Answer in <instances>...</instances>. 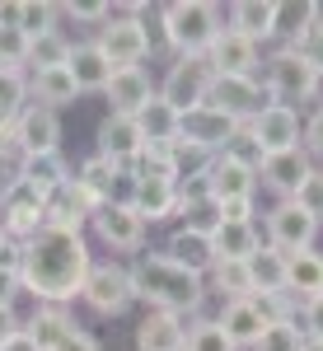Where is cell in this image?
<instances>
[{
  "label": "cell",
  "instance_id": "7dc6e473",
  "mask_svg": "<svg viewBox=\"0 0 323 351\" xmlns=\"http://www.w3.org/2000/svg\"><path fill=\"white\" fill-rule=\"evenodd\" d=\"M300 319H304V337H319L323 342V295L309 300V304H300Z\"/></svg>",
  "mask_w": 323,
  "mask_h": 351
},
{
  "label": "cell",
  "instance_id": "603a6c76",
  "mask_svg": "<svg viewBox=\"0 0 323 351\" xmlns=\"http://www.w3.org/2000/svg\"><path fill=\"white\" fill-rule=\"evenodd\" d=\"M66 71H71V80H75L80 94H104L108 80H112V61L99 52V43H75Z\"/></svg>",
  "mask_w": 323,
  "mask_h": 351
},
{
  "label": "cell",
  "instance_id": "ac0fdd59",
  "mask_svg": "<svg viewBox=\"0 0 323 351\" xmlns=\"http://www.w3.org/2000/svg\"><path fill=\"white\" fill-rule=\"evenodd\" d=\"M206 61H211L215 75H258V71H263V47L248 43L235 28H220V38L211 43Z\"/></svg>",
  "mask_w": 323,
  "mask_h": 351
},
{
  "label": "cell",
  "instance_id": "8d00e7d4",
  "mask_svg": "<svg viewBox=\"0 0 323 351\" xmlns=\"http://www.w3.org/2000/svg\"><path fill=\"white\" fill-rule=\"evenodd\" d=\"M211 286L225 300H248L253 295V281H248V263H211Z\"/></svg>",
  "mask_w": 323,
  "mask_h": 351
},
{
  "label": "cell",
  "instance_id": "d6a6232c",
  "mask_svg": "<svg viewBox=\"0 0 323 351\" xmlns=\"http://www.w3.org/2000/svg\"><path fill=\"white\" fill-rule=\"evenodd\" d=\"M178 117H183V112H174V108L160 99V94H155L145 108L136 112L141 141H145V145H174V141H178Z\"/></svg>",
  "mask_w": 323,
  "mask_h": 351
},
{
  "label": "cell",
  "instance_id": "5bb4252c",
  "mask_svg": "<svg viewBox=\"0 0 323 351\" xmlns=\"http://www.w3.org/2000/svg\"><path fill=\"white\" fill-rule=\"evenodd\" d=\"M319 230H323V225H319V220H309L296 202H276V206L267 211V243H272V248H281L286 258L300 253V248H314Z\"/></svg>",
  "mask_w": 323,
  "mask_h": 351
},
{
  "label": "cell",
  "instance_id": "7402d4cb",
  "mask_svg": "<svg viewBox=\"0 0 323 351\" xmlns=\"http://www.w3.org/2000/svg\"><path fill=\"white\" fill-rule=\"evenodd\" d=\"M183 342H188V324L178 314L150 309L136 324V351H183Z\"/></svg>",
  "mask_w": 323,
  "mask_h": 351
},
{
  "label": "cell",
  "instance_id": "f907efd6",
  "mask_svg": "<svg viewBox=\"0 0 323 351\" xmlns=\"http://www.w3.org/2000/svg\"><path fill=\"white\" fill-rule=\"evenodd\" d=\"M24 286H19V271L0 267V304H14V295H19Z\"/></svg>",
  "mask_w": 323,
  "mask_h": 351
},
{
  "label": "cell",
  "instance_id": "9f6ffc18",
  "mask_svg": "<svg viewBox=\"0 0 323 351\" xmlns=\"http://www.w3.org/2000/svg\"><path fill=\"white\" fill-rule=\"evenodd\" d=\"M304 351H323V342L319 337H304Z\"/></svg>",
  "mask_w": 323,
  "mask_h": 351
},
{
  "label": "cell",
  "instance_id": "bcb514c9",
  "mask_svg": "<svg viewBox=\"0 0 323 351\" xmlns=\"http://www.w3.org/2000/svg\"><path fill=\"white\" fill-rule=\"evenodd\" d=\"M300 145L309 160H323V108H314L304 117V132H300Z\"/></svg>",
  "mask_w": 323,
  "mask_h": 351
},
{
  "label": "cell",
  "instance_id": "ee69618b",
  "mask_svg": "<svg viewBox=\"0 0 323 351\" xmlns=\"http://www.w3.org/2000/svg\"><path fill=\"white\" fill-rule=\"evenodd\" d=\"M61 14H71V19H80V24H108V14H112V5H99V0H71V5H56Z\"/></svg>",
  "mask_w": 323,
  "mask_h": 351
},
{
  "label": "cell",
  "instance_id": "d4e9b609",
  "mask_svg": "<svg viewBox=\"0 0 323 351\" xmlns=\"http://www.w3.org/2000/svg\"><path fill=\"white\" fill-rule=\"evenodd\" d=\"M215 324L225 328V337L243 351V347H253V342L263 337L267 319H263V309H258L253 295H248V300H225V309H220V319H215Z\"/></svg>",
  "mask_w": 323,
  "mask_h": 351
},
{
  "label": "cell",
  "instance_id": "d590c367",
  "mask_svg": "<svg viewBox=\"0 0 323 351\" xmlns=\"http://www.w3.org/2000/svg\"><path fill=\"white\" fill-rule=\"evenodd\" d=\"M178 216H183V230L192 234H206L211 239L215 230H220V202L215 197H183V206H178Z\"/></svg>",
  "mask_w": 323,
  "mask_h": 351
},
{
  "label": "cell",
  "instance_id": "ab89813d",
  "mask_svg": "<svg viewBox=\"0 0 323 351\" xmlns=\"http://www.w3.org/2000/svg\"><path fill=\"white\" fill-rule=\"evenodd\" d=\"M28 108V71H0V112L19 117Z\"/></svg>",
  "mask_w": 323,
  "mask_h": 351
},
{
  "label": "cell",
  "instance_id": "f6af8a7d",
  "mask_svg": "<svg viewBox=\"0 0 323 351\" xmlns=\"http://www.w3.org/2000/svg\"><path fill=\"white\" fill-rule=\"evenodd\" d=\"M296 52L304 56L314 71H323V10H319V19H314V28H309V33L296 43Z\"/></svg>",
  "mask_w": 323,
  "mask_h": 351
},
{
  "label": "cell",
  "instance_id": "b9f144b4",
  "mask_svg": "<svg viewBox=\"0 0 323 351\" xmlns=\"http://www.w3.org/2000/svg\"><path fill=\"white\" fill-rule=\"evenodd\" d=\"M0 71H28V38L19 28H0Z\"/></svg>",
  "mask_w": 323,
  "mask_h": 351
},
{
  "label": "cell",
  "instance_id": "6da1fadb",
  "mask_svg": "<svg viewBox=\"0 0 323 351\" xmlns=\"http://www.w3.org/2000/svg\"><path fill=\"white\" fill-rule=\"evenodd\" d=\"M89 243L84 234L71 230H38L28 243H19V286L38 304H71L84 286V271H89Z\"/></svg>",
  "mask_w": 323,
  "mask_h": 351
},
{
  "label": "cell",
  "instance_id": "e0dca14e",
  "mask_svg": "<svg viewBox=\"0 0 323 351\" xmlns=\"http://www.w3.org/2000/svg\"><path fill=\"white\" fill-rule=\"evenodd\" d=\"M99 150L94 155H104L108 164H117V169H132L141 160V150H145V141H141V127H136V117H122V112H108L104 122H99Z\"/></svg>",
  "mask_w": 323,
  "mask_h": 351
},
{
  "label": "cell",
  "instance_id": "681fc988",
  "mask_svg": "<svg viewBox=\"0 0 323 351\" xmlns=\"http://www.w3.org/2000/svg\"><path fill=\"white\" fill-rule=\"evenodd\" d=\"M19 328H24L19 309H14V304H0V347H5V342H10V337H14Z\"/></svg>",
  "mask_w": 323,
  "mask_h": 351
},
{
  "label": "cell",
  "instance_id": "277c9868",
  "mask_svg": "<svg viewBox=\"0 0 323 351\" xmlns=\"http://www.w3.org/2000/svg\"><path fill=\"white\" fill-rule=\"evenodd\" d=\"M99 52L112 61V71H122V66H141L145 56L155 52V43H150V28L141 19V5H117L112 14H108V24L99 28Z\"/></svg>",
  "mask_w": 323,
  "mask_h": 351
},
{
  "label": "cell",
  "instance_id": "7bdbcfd3",
  "mask_svg": "<svg viewBox=\"0 0 323 351\" xmlns=\"http://www.w3.org/2000/svg\"><path fill=\"white\" fill-rule=\"evenodd\" d=\"M291 202H296V206H300L309 220H319V225H323V169H314V173L300 183Z\"/></svg>",
  "mask_w": 323,
  "mask_h": 351
},
{
  "label": "cell",
  "instance_id": "5b68a950",
  "mask_svg": "<svg viewBox=\"0 0 323 351\" xmlns=\"http://www.w3.org/2000/svg\"><path fill=\"white\" fill-rule=\"evenodd\" d=\"M263 89H267L272 104H309V89H314V66L296 52V47H276L272 56H263Z\"/></svg>",
  "mask_w": 323,
  "mask_h": 351
},
{
  "label": "cell",
  "instance_id": "db71d44e",
  "mask_svg": "<svg viewBox=\"0 0 323 351\" xmlns=\"http://www.w3.org/2000/svg\"><path fill=\"white\" fill-rule=\"evenodd\" d=\"M61 351H104V347H99V342H94L89 332H75V337H71V342H66Z\"/></svg>",
  "mask_w": 323,
  "mask_h": 351
},
{
  "label": "cell",
  "instance_id": "11a10c76",
  "mask_svg": "<svg viewBox=\"0 0 323 351\" xmlns=\"http://www.w3.org/2000/svg\"><path fill=\"white\" fill-rule=\"evenodd\" d=\"M309 104L323 108V71H314V89H309Z\"/></svg>",
  "mask_w": 323,
  "mask_h": 351
},
{
  "label": "cell",
  "instance_id": "1f68e13d",
  "mask_svg": "<svg viewBox=\"0 0 323 351\" xmlns=\"http://www.w3.org/2000/svg\"><path fill=\"white\" fill-rule=\"evenodd\" d=\"M66 178H71V164H66L61 150H56V155H24V160H19V183H28V188L43 192V197L52 188H61Z\"/></svg>",
  "mask_w": 323,
  "mask_h": 351
},
{
  "label": "cell",
  "instance_id": "83f0119b",
  "mask_svg": "<svg viewBox=\"0 0 323 351\" xmlns=\"http://www.w3.org/2000/svg\"><path fill=\"white\" fill-rule=\"evenodd\" d=\"M28 332H33V342H38V351H61L80 328H75V319L61 309V304H38V314L28 319Z\"/></svg>",
  "mask_w": 323,
  "mask_h": 351
},
{
  "label": "cell",
  "instance_id": "60d3db41",
  "mask_svg": "<svg viewBox=\"0 0 323 351\" xmlns=\"http://www.w3.org/2000/svg\"><path fill=\"white\" fill-rule=\"evenodd\" d=\"M56 5H47V0H24V19H19V33L24 38H43V33H52L56 28Z\"/></svg>",
  "mask_w": 323,
  "mask_h": 351
},
{
  "label": "cell",
  "instance_id": "7a4b0ae2",
  "mask_svg": "<svg viewBox=\"0 0 323 351\" xmlns=\"http://www.w3.org/2000/svg\"><path fill=\"white\" fill-rule=\"evenodd\" d=\"M132 291L136 300H145L150 309H164V314H197L206 304V276L169 263L164 253H141L132 267Z\"/></svg>",
  "mask_w": 323,
  "mask_h": 351
},
{
  "label": "cell",
  "instance_id": "d6986e66",
  "mask_svg": "<svg viewBox=\"0 0 323 351\" xmlns=\"http://www.w3.org/2000/svg\"><path fill=\"white\" fill-rule=\"evenodd\" d=\"M104 94H108V104H112V112L136 117V112L160 94V84L150 80V71H145V66H122V71H112V80H108Z\"/></svg>",
  "mask_w": 323,
  "mask_h": 351
},
{
  "label": "cell",
  "instance_id": "8992f818",
  "mask_svg": "<svg viewBox=\"0 0 323 351\" xmlns=\"http://www.w3.org/2000/svg\"><path fill=\"white\" fill-rule=\"evenodd\" d=\"M80 300L94 309V314H104V319H117V314H127L132 309V271L122 267V263H89L84 271V286H80Z\"/></svg>",
  "mask_w": 323,
  "mask_h": 351
},
{
  "label": "cell",
  "instance_id": "44dd1931",
  "mask_svg": "<svg viewBox=\"0 0 323 351\" xmlns=\"http://www.w3.org/2000/svg\"><path fill=\"white\" fill-rule=\"evenodd\" d=\"M206 188L215 202H235V197H258V173L239 164L235 155H215L206 164Z\"/></svg>",
  "mask_w": 323,
  "mask_h": 351
},
{
  "label": "cell",
  "instance_id": "484cf974",
  "mask_svg": "<svg viewBox=\"0 0 323 351\" xmlns=\"http://www.w3.org/2000/svg\"><path fill=\"white\" fill-rule=\"evenodd\" d=\"M263 248L258 225H239V220H220V230L211 234V253L215 263H248Z\"/></svg>",
  "mask_w": 323,
  "mask_h": 351
},
{
  "label": "cell",
  "instance_id": "74e56055",
  "mask_svg": "<svg viewBox=\"0 0 323 351\" xmlns=\"http://www.w3.org/2000/svg\"><path fill=\"white\" fill-rule=\"evenodd\" d=\"M253 351H304V328L296 319H281V324H267L263 337L253 342Z\"/></svg>",
  "mask_w": 323,
  "mask_h": 351
},
{
  "label": "cell",
  "instance_id": "6f0895ef",
  "mask_svg": "<svg viewBox=\"0 0 323 351\" xmlns=\"http://www.w3.org/2000/svg\"><path fill=\"white\" fill-rule=\"evenodd\" d=\"M5 243H10V234H5V230H0V253H5Z\"/></svg>",
  "mask_w": 323,
  "mask_h": 351
},
{
  "label": "cell",
  "instance_id": "816d5d0a",
  "mask_svg": "<svg viewBox=\"0 0 323 351\" xmlns=\"http://www.w3.org/2000/svg\"><path fill=\"white\" fill-rule=\"evenodd\" d=\"M24 19V0H0V28H19Z\"/></svg>",
  "mask_w": 323,
  "mask_h": 351
},
{
  "label": "cell",
  "instance_id": "ba28073f",
  "mask_svg": "<svg viewBox=\"0 0 323 351\" xmlns=\"http://www.w3.org/2000/svg\"><path fill=\"white\" fill-rule=\"evenodd\" d=\"M206 104H211V108H220L225 117H235L239 127H248V122L267 108L272 99H267V89H263V80H258V75H215Z\"/></svg>",
  "mask_w": 323,
  "mask_h": 351
},
{
  "label": "cell",
  "instance_id": "ffe728a7",
  "mask_svg": "<svg viewBox=\"0 0 323 351\" xmlns=\"http://www.w3.org/2000/svg\"><path fill=\"white\" fill-rule=\"evenodd\" d=\"M178 206H183V197H178V183H169V178H136L132 211L145 220V225L174 220V216H178Z\"/></svg>",
  "mask_w": 323,
  "mask_h": 351
},
{
  "label": "cell",
  "instance_id": "2e32d148",
  "mask_svg": "<svg viewBox=\"0 0 323 351\" xmlns=\"http://www.w3.org/2000/svg\"><path fill=\"white\" fill-rule=\"evenodd\" d=\"M314 173V160L304 155V145H296V150H276V155H263V164H258V188L276 192L281 202H291L296 197V188Z\"/></svg>",
  "mask_w": 323,
  "mask_h": 351
},
{
  "label": "cell",
  "instance_id": "3957f363",
  "mask_svg": "<svg viewBox=\"0 0 323 351\" xmlns=\"http://www.w3.org/2000/svg\"><path fill=\"white\" fill-rule=\"evenodd\" d=\"M225 28V10L211 0H174L160 10V33L178 56H206Z\"/></svg>",
  "mask_w": 323,
  "mask_h": 351
},
{
  "label": "cell",
  "instance_id": "9a60e30c",
  "mask_svg": "<svg viewBox=\"0 0 323 351\" xmlns=\"http://www.w3.org/2000/svg\"><path fill=\"white\" fill-rule=\"evenodd\" d=\"M0 230L10 234V243H28L43 230V192H33L28 183L14 178V188L0 202Z\"/></svg>",
  "mask_w": 323,
  "mask_h": 351
},
{
  "label": "cell",
  "instance_id": "8fae6325",
  "mask_svg": "<svg viewBox=\"0 0 323 351\" xmlns=\"http://www.w3.org/2000/svg\"><path fill=\"white\" fill-rule=\"evenodd\" d=\"M248 141L263 150V155H276V150H296L300 145V132H304V122H300V108H286V104H267V108L258 112L248 127Z\"/></svg>",
  "mask_w": 323,
  "mask_h": 351
},
{
  "label": "cell",
  "instance_id": "4fadbf2b",
  "mask_svg": "<svg viewBox=\"0 0 323 351\" xmlns=\"http://www.w3.org/2000/svg\"><path fill=\"white\" fill-rule=\"evenodd\" d=\"M61 150V117L52 108H38L28 104L19 117H14V155H56Z\"/></svg>",
  "mask_w": 323,
  "mask_h": 351
},
{
  "label": "cell",
  "instance_id": "30bf717a",
  "mask_svg": "<svg viewBox=\"0 0 323 351\" xmlns=\"http://www.w3.org/2000/svg\"><path fill=\"white\" fill-rule=\"evenodd\" d=\"M99 211V202L89 197V192L75 183V178H66L61 188H52L43 197V225L47 230H71V234H84V225L89 216Z\"/></svg>",
  "mask_w": 323,
  "mask_h": 351
},
{
  "label": "cell",
  "instance_id": "f5cc1de1",
  "mask_svg": "<svg viewBox=\"0 0 323 351\" xmlns=\"http://www.w3.org/2000/svg\"><path fill=\"white\" fill-rule=\"evenodd\" d=\"M0 351H38V342H33V332H28V328H19V332H14Z\"/></svg>",
  "mask_w": 323,
  "mask_h": 351
},
{
  "label": "cell",
  "instance_id": "52a82bcc",
  "mask_svg": "<svg viewBox=\"0 0 323 351\" xmlns=\"http://www.w3.org/2000/svg\"><path fill=\"white\" fill-rule=\"evenodd\" d=\"M211 61L206 56H178L174 66H169V75L160 84V99L169 104L174 112H188V108H202L206 104V94H211Z\"/></svg>",
  "mask_w": 323,
  "mask_h": 351
},
{
  "label": "cell",
  "instance_id": "c3c4849f",
  "mask_svg": "<svg viewBox=\"0 0 323 351\" xmlns=\"http://www.w3.org/2000/svg\"><path fill=\"white\" fill-rule=\"evenodd\" d=\"M220 216L239 220V225H253V197H235V202H220Z\"/></svg>",
  "mask_w": 323,
  "mask_h": 351
},
{
  "label": "cell",
  "instance_id": "4dcf8cb0",
  "mask_svg": "<svg viewBox=\"0 0 323 351\" xmlns=\"http://www.w3.org/2000/svg\"><path fill=\"white\" fill-rule=\"evenodd\" d=\"M319 10H323V5H314V0H276V24H272V38H276L281 47H296L300 38L314 28Z\"/></svg>",
  "mask_w": 323,
  "mask_h": 351
},
{
  "label": "cell",
  "instance_id": "f1b7e54d",
  "mask_svg": "<svg viewBox=\"0 0 323 351\" xmlns=\"http://www.w3.org/2000/svg\"><path fill=\"white\" fill-rule=\"evenodd\" d=\"M169 263H178V267H188V271H197V276H206L211 271V263H215V253H211V239L206 234H192V230H174L169 234V243L160 248Z\"/></svg>",
  "mask_w": 323,
  "mask_h": 351
},
{
  "label": "cell",
  "instance_id": "4316f807",
  "mask_svg": "<svg viewBox=\"0 0 323 351\" xmlns=\"http://www.w3.org/2000/svg\"><path fill=\"white\" fill-rule=\"evenodd\" d=\"M272 24H276V0H235L230 5V28L243 33L248 43H276L272 38Z\"/></svg>",
  "mask_w": 323,
  "mask_h": 351
},
{
  "label": "cell",
  "instance_id": "9c48e42d",
  "mask_svg": "<svg viewBox=\"0 0 323 351\" xmlns=\"http://www.w3.org/2000/svg\"><path fill=\"white\" fill-rule=\"evenodd\" d=\"M235 136H239V122H235V117H225L220 108H211V104L188 108L183 117H178V141L192 145V150H202V155H220Z\"/></svg>",
  "mask_w": 323,
  "mask_h": 351
},
{
  "label": "cell",
  "instance_id": "7c38bea8",
  "mask_svg": "<svg viewBox=\"0 0 323 351\" xmlns=\"http://www.w3.org/2000/svg\"><path fill=\"white\" fill-rule=\"evenodd\" d=\"M89 225H94V234L112 248V253H141L145 248V220L136 216L132 206H122V202H108V206H99L94 216H89Z\"/></svg>",
  "mask_w": 323,
  "mask_h": 351
},
{
  "label": "cell",
  "instance_id": "f35d334b",
  "mask_svg": "<svg viewBox=\"0 0 323 351\" xmlns=\"http://www.w3.org/2000/svg\"><path fill=\"white\" fill-rule=\"evenodd\" d=\"M183 351H239V347L225 337V328L215 324V319H197V324L188 328V342H183Z\"/></svg>",
  "mask_w": 323,
  "mask_h": 351
},
{
  "label": "cell",
  "instance_id": "836d02e7",
  "mask_svg": "<svg viewBox=\"0 0 323 351\" xmlns=\"http://www.w3.org/2000/svg\"><path fill=\"white\" fill-rule=\"evenodd\" d=\"M248 281H253V295H272V291H286V253L263 243L253 258H248Z\"/></svg>",
  "mask_w": 323,
  "mask_h": 351
},
{
  "label": "cell",
  "instance_id": "cb8c5ba5",
  "mask_svg": "<svg viewBox=\"0 0 323 351\" xmlns=\"http://www.w3.org/2000/svg\"><path fill=\"white\" fill-rule=\"evenodd\" d=\"M286 295L300 300V304H309V300L323 295V253L300 248V253L286 258Z\"/></svg>",
  "mask_w": 323,
  "mask_h": 351
},
{
  "label": "cell",
  "instance_id": "f546056e",
  "mask_svg": "<svg viewBox=\"0 0 323 351\" xmlns=\"http://www.w3.org/2000/svg\"><path fill=\"white\" fill-rule=\"evenodd\" d=\"M28 99H38V108H71L75 99H80V89L71 80V71L66 66H56V71H38V75H28Z\"/></svg>",
  "mask_w": 323,
  "mask_h": 351
},
{
  "label": "cell",
  "instance_id": "e575fe53",
  "mask_svg": "<svg viewBox=\"0 0 323 351\" xmlns=\"http://www.w3.org/2000/svg\"><path fill=\"white\" fill-rule=\"evenodd\" d=\"M71 38L52 28V33H43V38H28V75H38V71H56V66H66L71 61Z\"/></svg>",
  "mask_w": 323,
  "mask_h": 351
}]
</instances>
